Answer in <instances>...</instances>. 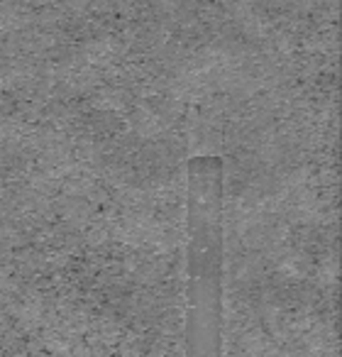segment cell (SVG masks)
Here are the masks:
<instances>
[{
  "label": "cell",
  "mask_w": 342,
  "mask_h": 357,
  "mask_svg": "<svg viewBox=\"0 0 342 357\" xmlns=\"http://www.w3.org/2000/svg\"><path fill=\"white\" fill-rule=\"evenodd\" d=\"M189 176L186 357H223V159L196 154Z\"/></svg>",
  "instance_id": "6da1fadb"
}]
</instances>
